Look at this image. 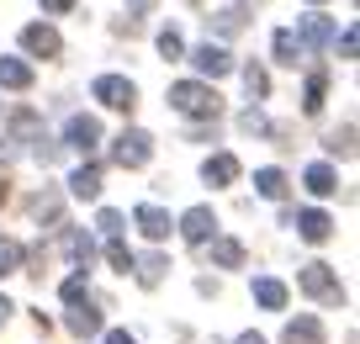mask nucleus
I'll list each match as a JSON object with an SVG mask.
<instances>
[{
	"instance_id": "7c9ffc66",
	"label": "nucleus",
	"mask_w": 360,
	"mask_h": 344,
	"mask_svg": "<svg viewBox=\"0 0 360 344\" xmlns=\"http://www.w3.org/2000/svg\"><path fill=\"white\" fill-rule=\"evenodd\" d=\"M159 53H165V58H180V53H186V37H180L175 27H165V32H159Z\"/></svg>"
},
{
	"instance_id": "37998d69",
	"label": "nucleus",
	"mask_w": 360,
	"mask_h": 344,
	"mask_svg": "<svg viewBox=\"0 0 360 344\" xmlns=\"http://www.w3.org/2000/svg\"><path fill=\"white\" fill-rule=\"evenodd\" d=\"M313 6H323V0H313Z\"/></svg>"
},
{
	"instance_id": "6e6552de",
	"label": "nucleus",
	"mask_w": 360,
	"mask_h": 344,
	"mask_svg": "<svg viewBox=\"0 0 360 344\" xmlns=\"http://www.w3.org/2000/svg\"><path fill=\"white\" fill-rule=\"evenodd\" d=\"M64 144H69V148H79V154H90V148L101 144V122H96V117H85V111H79V117H69Z\"/></svg>"
},
{
	"instance_id": "58836bf2",
	"label": "nucleus",
	"mask_w": 360,
	"mask_h": 344,
	"mask_svg": "<svg viewBox=\"0 0 360 344\" xmlns=\"http://www.w3.org/2000/svg\"><path fill=\"white\" fill-rule=\"evenodd\" d=\"M127 11H133V16H143V11H154V0H127Z\"/></svg>"
},
{
	"instance_id": "bb28decb",
	"label": "nucleus",
	"mask_w": 360,
	"mask_h": 344,
	"mask_svg": "<svg viewBox=\"0 0 360 344\" xmlns=\"http://www.w3.org/2000/svg\"><path fill=\"white\" fill-rule=\"evenodd\" d=\"M217 37H233L238 32V27H244V6H228V11H217Z\"/></svg>"
},
{
	"instance_id": "20e7f679",
	"label": "nucleus",
	"mask_w": 360,
	"mask_h": 344,
	"mask_svg": "<svg viewBox=\"0 0 360 344\" xmlns=\"http://www.w3.org/2000/svg\"><path fill=\"white\" fill-rule=\"evenodd\" d=\"M90 96L101 101V106H112V111H133L138 90H133V79H122V75H101L96 85H90Z\"/></svg>"
},
{
	"instance_id": "79ce46f5",
	"label": "nucleus",
	"mask_w": 360,
	"mask_h": 344,
	"mask_svg": "<svg viewBox=\"0 0 360 344\" xmlns=\"http://www.w3.org/2000/svg\"><path fill=\"white\" fill-rule=\"evenodd\" d=\"M6 196H11V191H6V175H0V201H6Z\"/></svg>"
},
{
	"instance_id": "b1692460",
	"label": "nucleus",
	"mask_w": 360,
	"mask_h": 344,
	"mask_svg": "<svg viewBox=\"0 0 360 344\" xmlns=\"http://www.w3.org/2000/svg\"><path fill=\"white\" fill-rule=\"evenodd\" d=\"M133 270H138V281H143V286H159V281H165V255H143V260H133Z\"/></svg>"
},
{
	"instance_id": "4468645a",
	"label": "nucleus",
	"mask_w": 360,
	"mask_h": 344,
	"mask_svg": "<svg viewBox=\"0 0 360 344\" xmlns=\"http://www.w3.org/2000/svg\"><path fill=\"white\" fill-rule=\"evenodd\" d=\"M202 180H207V186H233V180H238V159L233 154H212L202 165Z\"/></svg>"
},
{
	"instance_id": "f704fd0d",
	"label": "nucleus",
	"mask_w": 360,
	"mask_h": 344,
	"mask_svg": "<svg viewBox=\"0 0 360 344\" xmlns=\"http://www.w3.org/2000/svg\"><path fill=\"white\" fill-rule=\"evenodd\" d=\"M238 127H244V133H265V117H259V111H255V106H249V111H244V117H238Z\"/></svg>"
},
{
	"instance_id": "72a5a7b5",
	"label": "nucleus",
	"mask_w": 360,
	"mask_h": 344,
	"mask_svg": "<svg viewBox=\"0 0 360 344\" xmlns=\"http://www.w3.org/2000/svg\"><path fill=\"white\" fill-rule=\"evenodd\" d=\"M334 43H339V53H345V58H355V48H360V32H355V27H345V37H334Z\"/></svg>"
},
{
	"instance_id": "412c9836",
	"label": "nucleus",
	"mask_w": 360,
	"mask_h": 344,
	"mask_svg": "<svg viewBox=\"0 0 360 344\" xmlns=\"http://www.w3.org/2000/svg\"><path fill=\"white\" fill-rule=\"evenodd\" d=\"M323 90H328V75H323V69H313V75H307V96H302V111H307V117H318V111H323Z\"/></svg>"
},
{
	"instance_id": "f3484780",
	"label": "nucleus",
	"mask_w": 360,
	"mask_h": 344,
	"mask_svg": "<svg viewBox=\"0 0 360 344\" xmlns=\"http://www.w3.org/2000/svg\"><path fill=\"white\" fill-rule=\"evenodd\" d=\"M255 302H259V307H270V312H281L286 307V286L276 276H259L255 281Z\"/></svg>"
},
{
	"instance_id": "cd10ccee",
	"label": "nucleus",
	"mask_w": 360,
	"mask_h": 344,
	"mask_svg": "<svg viewBox=\"0 0 360 344\" xmlns=\"http://www.w3.org/2000/svg\"><path fill=\"white\" fill-rule=\"evenodd\" d=\"M106 260H112V270H133V260H138V255L122 244V238H106Z\"/></svg>"
},
{
	"instance_id": "7ed1b4c3",
	"label": "nucleus",
	"mask_w": 360,
	"mask_h": 344,
	"mask_svg": "<svg viewBox=\"0 0 360 344\" xmlns=\"http://www.w3.org/2000/svg\"><path fill=\"white\" fill-rule=\"evenodd\" d=\"M302 291L307 297H318V302H328V307H339V302H345V286H339V276L334 270L323 265V260H313V265H302Z\"/></svg>"
},
{
	"instance_id": "f257e3e1",
	"label": "nucleus",
	"mask_w": 360,
	"mask_h": 344,
	"mask_svg": "<svg viewBox=\"0 0 360 344\" xmlns=\"http://www.w3.org/2000/svg\"><path fill=\"white\" fill-rule=\"evenodd\" d=\"M169 106H175L180 117L212 122L217 111H223V96H217L212 85H202V79H175V85H169Z\"/></svg>"
},
{
	"instance_id": "e433bc0d",
	"label": "nucleus",
	"mask_w": 360,
	"mask_h": 344,
	"mask_svg": "<svg viewBox=\"0 0 360 344\" xmlns=\"http://www.w3.org/2000/svg\"><path fill=\"white\" fill-rule=\"evenodd\" d=\"M69 6H75V0H43V11H48V16H64Z\"/></svg>"
},
{
	"instance_id": "aec40b11",
	"label": "nucleus",
	"mask_w": 360,
	"mask_h": 344,
	"mask_svg": "<svg viewBox=\"0 0 360 344\" xmlns=\"http://www.w3.org/2000/svg\"><path fill=\"white\" fill-rule=\"evenodd\" d=\"M270 48H276V58H281V64H292V69H297V58H302V43H297L292 27H281V32L270 37Z\"/></svg>"
},
{
	"instance_id": "423d86ee",
	"label": "nucleus",
	"mask_w": 360,
	"mask_h": 344,
	"mask_svg": "<svg viewBox=\"0 0 360 344\" xmlns=\"http://www.w3.org/2000/svg\"><path fill=\"white\" fill-rule=\"evenodd\" d=\"M22 48H27L32 58H58V53H64V43H58V32H53L48 22L22 27Z\"/></svg>"
},
{
	"instance_id": "ddd939ff",
	"label": "nucleus",
	"mask_w": 360,
	"mask_h": 344,
	"mask_svg": "<svg viewBox=\"0 0 360 344\" xmlns=\"http://www.w3.org/2000/svg\"><path fill=\"white\" fill-rule=\"evenodd\" d=\"M133 222L143 228V238H169V228H175L165 207H138V212H133Z\"/></svg>"
},
{
	"instance_id": "5701e85b",
	"label": "nucleus",
	"mask_w": 360,
	"mask_h": 344,
	"mask_svg": "<svg viewBox=\"0 0 360 344\" xmlns=\"http://www.w3.org/2000/svg\"><path fill=\"white\" fill-rule=\"evenodd\" d=\"M69 333H79V339L101 333V312H90V302H85V307H75V312H69Z\"/></svg>"
},
{
	"instance_id": "c756f323",
	"label": "nucleus",
	"mask_w": 360,
	"mask_h": 344,
	"mask_svg": "<svg viewBox=\"0 0 360 344\" xmlns=\"http://www.w3.org/2000/svg\"><path fill=\"white\" fill-rule=\"evenodd\" d=\"M328 148H334L339 159H349V154H355V127L345 122V127H339V133H328Z\"/></svg>"
},
{
	"instance_id": "dca6fc26",
	"label": "nucleus",
	"mask_w": 360,
	"mask_h": 344,
	"mask_svg": "<svg viewBox=\"0 0 360 344\" xmlns=\"http://www.w3.org/2000/svg\"><path fill=\"white\" fill-rule=\"evenodd\" d=\"M0 85L6 90H27L32 85V64H27V58H0Z\"/></svg>"
},
{
	"instance_id": "2eb2a0df",
	"label": "nucleus",
	"mask_w": 360,
	"mask_h": 344,
	"mask_svg": "<svg viewBox=\"0 0 360 344\" xmlns=\"http://www.w3.org/2000/svg\"><path fill=\"white\" fill-rule=\"evenodd\" d=\"M281 339H286V344H323V323L302 312V318H292V323L281 329Z\"/></svg>"
},
{
	"instance_id": "9d476101",
	"label": "nucleus",
	"mask_w": 360,
	"mask_h": 344,
	"mask_svg": "<svg viewBox=\"0 0 360 344\" xmlns=\"http://www.w3.org/2000/svg\"><path fill=\"white\" fill-rule=\"evenodd\" d=\"M180 234L191 238V244H207V238L217 234V217H212V207H191L186 217H180Z\"/></svg>"
},
{
	"instance_id": "c85d7f7f",
	"label": "nucleus",
	"mask_w": 360,
	"mask_h": 344,
	"mask_svg": "<svg viewBox=\"0 0 360 344\" xmlns=\"http://www.w3.org/2000/svg\"><path fill=\"white\" fill-rule=\"evenodd\" d=\"M244 85H249V96H255V101H265V96H270V75H265L259 64H249V69H244Z\"/></svg>"
},
{
	"instance_id": "a878e982",
	"label": "nucleus",
	"mask_w": 360,
	"mask_h": 344,
	"mask_svg": "<svg viewBox=\"0 0 360 344\" xmlns=\"http://www.w3.org/2000/svg\"><path fill=\"white\" fill-rule=\"evenodd\" d=\"M58 297H64L69 307H85V302H90V286H85V276H69L64 286H58Z\"/></svg>"
},
{
	"instance_id": "393cba45",
	"label": "nucleus",
	"mask_w": 360,
	"mask_h": 344,
	"mask_svg": "<svg viewBox=\"0 0 360 344\" xmlns=\"http://www.w3.org/2000/svg\"><path fill=\"white\" fill-rule=\"evenodd\" d=\"M22 260H27V249L16 244V238H0V276H16Z\"/></svg>"
},
{
	"instance_id": "ea45409f",
	"label": "nucleus",
	"mask_w": 360,
	"mask_h": 344,
	"mask_svg": "<svg viewBox=\"0 0 360 344\" xmlns=\"http://www.w3.org/2000/svg\"><path fill=\"white\" fill-rule=\"evenodd\" d=\"M233 344H265V339H259V333H238Z\"/></svg>"
},
{
	"instance_id": "0eeeda50",
	"label": "nucleus",
	"mask_w": 360,
	"mask_h": 344,
	"mask_svg": "<svg viewBox=\"0 0 360 344\" xmlns=\"http://www.w3.org/2000/svg\"><path fill=\"white\" fill-rule=\"evenodd\" d=\"M334 37H339L334 16H323V11H307L302 16V32H297V43H302V48H328Z\"/></svg>"
},
{
	"instance_id": "f03ea898",
	"label": "nucleus",
	"mask_w": 360,
	"mask_h": 344,
	"mask_svg": "<svg viewBox=\"0 0 360 344\" xmlns=\"http://www.w3.org/2000/svg\"><path fill=\"white\" fill-rule=\"evenodd\" d=\"M148 159H154V138H148L143 127H122V133L112 138V165H122V170H143Z\"/></svg>"
},
{
	"instance_id": "4be33fe9",
	"label": "nucleus",
	"mask_w": 360,
	"mask_h": 344,
	"mask_svg": "<svg viewBox=\"0 0 360 344\" xmlns=\"http://www.w3.org/2000/svg\"><path fill=\"white\" fill-rule=\"evenodd\" d=\"M212 260L223 270H238L244 265V244H238V238H212Z\"/></svg>"
},
{
	"instance_id": "4c0bfd02",
	"label": "nucleus",
	"mask_w": 360,
	"mask_h": 344,
	"mask_svg": "<svg viewBox=\"0 0 360 344\" xmlns=\"http://www.w3.org/2000/svg\"><path fill=\"white\" fill-rule=\"evenodd\" d=\"M106 344H138V339H133L127 329H112V333H106Z\"/></svg>"
},
{
	"instance_id": "a211bd4d",
	"label": "nucleus",
	"mask_w": 360,
	"mask_h": 344,
	"mask_svg": "<svg viewBox=\"0 0 360 344\" xmlns=\"http://www.w3.org/2000/svg\"><path fill=\"white\" fill-rule=\"evenodd\" d=\"M302 186L313 191V196H334V191H339V175H334L328 165H313V170L302 175Z\"/></svg>"
},
{
	"instance_id": "f8f14e48",
	"label": "nucleus",
	"mask_w": 360,
	"mask_h": 344,
	"mask_svg": "<svg viewBox=\"0 0 360 344\" xmlns=\"http://www.w3.org/2000/svg\"><path fill=\"white\" fill-rule=\"evenodd\" d=\"M69 196H79V201L101 196V165H79L75 175H69Z\"/></svg>"
},
{
	"instance_id": "a19ab883",
	"label": "nucleus",
	"mask_w": 360,
	"mask_h": 344,
	"mask_svg": "<svg viewBox=\"0 0 360 344\" xmlns=\"http://www.w3.org/2000/svg\"><path fill=\"white\" fill-rule=\"evenodd\" d=\"M11 312H16V307H11V302H6V297H0V323H6V318H11Z\"/></svg>"
},
{
	"instance_id": "6ab92c4d",
	"label": "nucleus",
	"mask_w": 360,
	"mask_h": 344,
	"mask_svg": "<svg viewBox=\"0 0 360 344\" xmlns=\"http://www.w3.org/2000/svg\"><path fill=\"white\" fill-rule=\"evenodd\" d=\"M255 191L265 201H281L286 196V175H281V170H255Z\"/></svg>"
},
{
	"instance_id": "2f4dec72",
	"label": "nucleus",
	"mask_w": 360,
	"mask_h": 344,
	"mask_svg": "<svg viewBox=\"0 0 360 344\" xmlns=\"http://www.w3.org/2000/svg\"><path fill=\"white\" fill-rule=\"evenodd\" d=\"M96 228H101L106 238H122V212H112V207H106L101 217H96Z\"/></svg>"
},
{
	"instance_id": "9b49d317",
	"label": "nucleus",
	"mask_w": 360,
	"mask_h": 344,
	"mask_svg": "<svg viewBox=\"0 0 360 344\" xmlns=\"http://www.w3.org/2000/svg\"><path fill=\"white\" fill-rule=\"evenodd\" d=\"M58 249H64V255L75 260L79 270H85V265H90V255H96V244H90L85 228H64V234H58Z\"/></svg>"
},
{
	"instance_id": "473e14b6",
	"label": "nucleus",
	"mask_w": 360,
	"mask_h": 344,
	"mask_svg": "<svg viewBox=\"0 0 360 344\" xmlns=\"http://www.w3.org/2000/svg\"><path fill=\"white\" fill-rule=\"evenodd\" d=\"M32 212H37V217H48V222H58V212H64V207H58V196H32Z\"/></svg>"
},
{
	"instance_id": "c9c22d12",
	"label": "nucleus",
	"mask_w": 360,
	"mask_h": 344,
	"mask_svg": "<svg viewBox=\"0 0 360 344\" xmlns=\"http://www.w3.org/2000/svg\"><path fill=\"white\" fill-rule=\"evenodd\" d=\"M11 127H16V133H37V111H16Z\"/></svg>"
},
{
	"instance_id": "1a4fd4ad",
	"label": "nucleus",
	"mask_w": 360,
	"mask_h": 344,
	"mask_svg": "<svg viewBox=\"0 0 360 344\" xmlns=\"http://www.w3.org/2000/svg\"><path fill=\"white\" fill-rule=\"evenodd\" d=\"M292 228L307 238V244H323V238L334 234V217H328V212H318V207H307V212H292Z\"/></svg>"
},
{
	"instance_id": "39448f33",
	"label": "nucleus",
	"mask_w": 360,
	"mask_h": 344,
	"mask_svg": "<svg viewBox=\"0 0 360 344\" xmlns=\"http://www.w3.org/2000/svg\"><path fill=\"white\" fill-rule=\"evenodd\" d=\"M191 64L202 69L207 79H217V75H228V69H233V53H228L223 43H212V37H207V43H196V48H191Z\"/></svg>"
}]
</instances>
